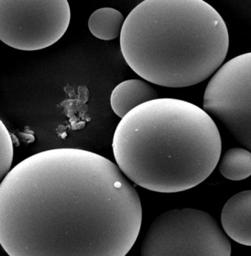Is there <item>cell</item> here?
Listing matches in <instances>:
<instances>
[{"instance_id":"cell-11","label":"cell","mask_w":251,"mask_h":256,"mask_svg":"<svg viewBox=\"0 0 251 256\" xmlns=\"http://www.w3.org/2000/svg\"><path fill=\"white\" fill-rule=\"evenodd\" d=\"M13 143L5 124L0 120V184L10 172L13 160Z\"/></svg>"},{"instance_id":"cell-5","label":"cell","mask_w":251,"mask_h":256,"mask_svg":"<svg viewBox=\"0 0 251 256\" xmlns=\"http://www.w3.org/2000/svg\"><path fill=\"white\" fill-rule=\"evenodd\" d=\"M67 0H0V40L23 51L49 48L68 30Z\"/></svg>"},{"instance_id":"cell-4","label":"cell","mask_w":251,"mask_h":256,"mask_svg":"<svg viewBox=\"0 0 251 256\" xmlns=\"http://www.w3.org/2000/svg\"><path fill=\"white\" fill-rule=\"evenodd\" d=\"M140 252L141 256H231L232 244L207 212L176 208L151 223Z\"/></svg>"},{"instance_id":"cell-2","label":"cell","mask_w":251,"mask_h":256,"mask_svg":"<svg viewBox=\"0 0 251 256\" xmlns=\"http://www.w3.org/2000/svg\"><path fill=\"white\" fill-rule=\"evenodd\" d=\"M112 146L117 166L132 182L150 191L176 193L210 177L219 163L222 141L204 109L157 98L121 118Z\"/></svg>"},{"instance_id":"cell-8","label":"cell","mask_w":251,"mask_h":256,"mask_svg":"<svg viewBox=\"0 0 251 256\" xmlns=\"http://www.w3.org/2000/svg\"><path fill=\"white\" fill-rule=\"evenodd\" d=\"M157 98V90L147 82L141 80H128L114 88L110 104L114 113L122 118L140 104Z\"/></svg>"},{"instance_id":"cell-6","label":"cell","mask_w":251,"mask_h":256,"mask_svg":"<svg viewBox=\"0 0 251 256\" xmlns=\"http://www.w3.org/2000/svg\"><path fill=\"white\" fill-rule=\"evenodd\" d=\"M204 110L251 152V52L226 62L206 88Z\"/></svg>"},{"instance_id":"cell-1","label":"cell","mask_w":251,"mask_h":256,"mask_svg":"<svg viewBox=\"0 0 251 256\" xmlns=\"http://www.w3.org/2000/svg\"><path fill=\"white\" fill-rule=\"evenodd\" d=\"M142 216L119 167L85 150L32 154L0 184V244L9 256H126Z\"/></svg>"},{"instance_id":"cell-7","label":"cell","mask_w":251,"mask_h":256,"mask_svg":"<svg viewBox=\"0 0 251 256\" xmlns=\"http://www.w3.org/2000/svg\"><path fill=\"white\" fill-rule=\"evenodd\" d=\"M221 222L229 238L251 246V190L239 192L226 202Z\"/></svg>"},{"instance_id":"cell-9","label":"cell","mask_w":251,"mask_h":256,"mask_svg":"<svg viewBox=\"0 0 251 256\" xmlns=\"http://www.w3.org/2000/svg\"><path fill=\"white\" fill-rule=\"evenodd\" d=\"M124 22V16L119 10L113 8H102L89 17V30L100 40H113L121 36Z\"/></svg>"},{"instance_id":"cell-3","label":"cell","mask_w":251,"mask_h":256,"mask_svg":"<svg viewBox=\"0 0 251 256\" xmlns=\"http://www.w3.org/2000/svg\"><path fill=\"white\" fill-rule=\"evenodd\" d=\"M120 43L126 64L140 78L184 88L222 66L229 36L224 18L203 0H145L126 17Z\"/></svg>"},{"instance_id":"cell-10","label":"cell","mask_w":251,"mask_h":256,"mask_svg":"<svg viewBox=\"0 0 251 256\" xmlns=\"http://www.w3.org/2000/svg\"><path fill=\"white\" fill-rule=\"evenodd\" d=\"M219 170L226 179L243 180L251 176V152L244 148L228 150L220 158Z\"/></svg>"}]
</instances>
